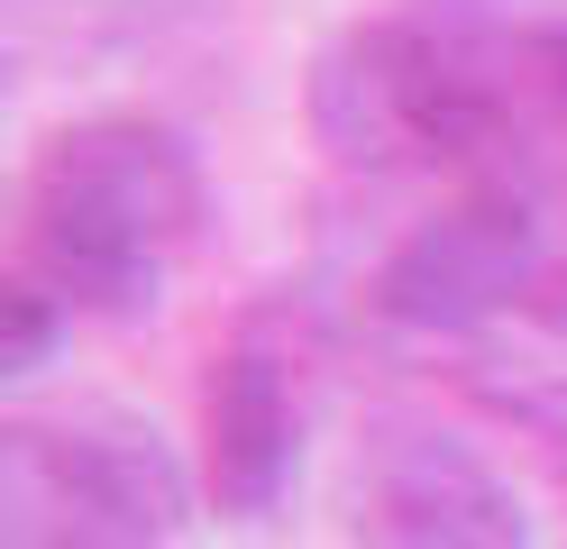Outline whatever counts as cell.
I'll return each instance as SVG.
<instances>
[{"label": "cell", "mask_w": 567, "mask_h": 549, "mask_svg": "<svg viewBox=\"0 0 567 549\" xmlns=\"http://www.w3.org/2000/svg\"><path fill=\"white\" fill-rule=\"evenodd\" d=\"M522 83H530V110L549 129H567V19L522 28Z\"/></svg>", "instance_id": "ba28073f"}, {"label": "cell", "mask_w": 567, "mask_h": 549, "mask_svg": "<svg viewBox=\"0 0 567 549\" xmlns=\"http://www.w3.org/2000/svg\"><path fill=\"white\" fill-rule=\"evenodd\" d=\"M193 467L137 413L0 430V549H193Z\"/></svg>", "instance_id": "3957f363"}, {"label": "cell", "mask_w": 567, "mask_h": 549, "mask_svg": "<svg viewBox=\"0 0 567 549\" xmlns=\"http://www.w3.org/2000/svg\"><path fill=\"white\" fill-rule=\"evenodd\" d=\"M0 303H10V339H0V376H38V366L55 357V339L74 329V312H64L55 293L38 284V275H10V293H0Z\"/></svg>", "instance_id": "52a82bcc"}, {"label": "cell", "mask_w": 567, "mask_h": 549, "mask_svg": "<svg viewBox=\"0 0 567 549\" xmlns=\"http://www.w3.org/2000/svg\"><path fill=\"white\" fill-rule=\"evenodd\" d=\"M348 540L358 549H530L522 495L476 439L440 421H375L348 458Z\"/></svg>", "instance_id": "5b68a950"}, {"label": "cell", "mask_w": 567, "mask_h": 549, "mask_svg": "<svg viewBox=\"0 0 567 549\" xmlns=\"http://www.w3.org/2000/svg\"><path fill=\"white\" fill-rule=\"evenodd\" d=\"M202 211L210 183L184 129L147 110H92L28 156L19 275H38L64 312L147 321L165 303V266L202 238Z\"/></svg>", "instance_id": "7a4b0ae2"}, {"label": "cell", "mask_w": 567, "mask_h": 549, "mask_svg": "<svg viewBox=\"0 0 567 549\" xmlns=\"http://www.w3.org/2000/svg\"><path fill=\"white\" fill-rule=\"evenodd\" d=\"M302 110L321 156L348 174L485 165L530 120L522 28H494L476 0H394L311 55Z\"/></svg>", "instance_id": "6da1fadb"}, {"label": "cell", "mask_w": 567, "mask_h": 549, "mask_svg": "<svg viewBox=\"0 0 567 549\" xmlns=\"http://www.w3.org/2000/svg\"><path fill=\"white\" fill-rule=\"evenodd\" d=\"M558 266L549 247V211L530 183L513 174H476L457 202H440L431 220L384 247L375 266V312L394 329H421V339H485L513 312L540 303V284Z\"/></svg>", "instance_id": "277c9868"}, {"label": "cell", "mask_w": 567, "mask_h": 549, "mask_svg": "<svg viewBox=\"0 0 567 549\" xmlns=\"http://www.w3.org/2000/svg\"><path fill=\"white\" fill-rule=\"evenodd\" d=\"M302 467V385L293 357L266 339H238L210 357L202 385V495L229 522H266Z\"/></svg>", "instance_id": "8992f818"}]
</instances>
